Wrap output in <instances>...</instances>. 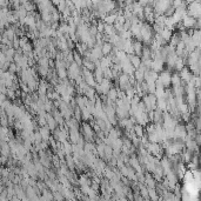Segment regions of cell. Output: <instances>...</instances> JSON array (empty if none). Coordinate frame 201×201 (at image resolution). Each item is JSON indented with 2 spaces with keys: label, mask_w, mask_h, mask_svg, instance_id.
Masks as SVG:
<instances>
[{
  "label": "cell",
  "mask_w": 201,
  "mask_h": 201,
  "mask_svg": "<svg viewBox=\"0 0 201 201\" xmlns=\"http://www.w3.org/2000/svg\"><path fill=\"white\" fill-rule=\"evenodd\" d=\"M187 16L188 17L194 18L195 20L200 19L201 16V4L200 1H192V2H187Z\"/></svg>",
  "instance_id": "1"
},
{
  "label": "cell",
  "mask_w": 201,
  "mask_h": 201,
  "mask_svg": "<svg viewBox=\"0 0 201 201\" xmlns=\"http://www.w3.org/2000/svg\"><path fill=\"white\" fill-rule=\"evenodd\" d=\"M81 132L84 134V140H86V142H93L95 133L93 131L92 126L88 123H84L81 125Z\"/></svg>",
  "instance_id": "2"
},
{
  "label": "cell",
  "mask_w": 201,
  "mask_h": 201,
  "mask_svg": "<svg viewBox=\"0 0 201 201\" xmlns=\"http://www.w3.org/2000/svg\"><path fill=\"white\" fill-rule=\"evenodd\" d=\"M187 137V132H186V127L185 125L178 123L174 128V135H173V140L174 141H184Z\"/></svg>",
  "instance_id": "3"
},
{
  "label": "cell",
  "mask_w": 201,
  "mask_h": 201,
  "mask_svg": "<svg viewBox=\"0 0 201 201\" xmlns=\"http://www.w3.org/2000/svg\"><path fill=\"white\" fill-rule=\"evenodd\" d=\"M171 72L167 70V71H162L160 74H159V77H158V81L161 84V86L164 88H167L169 87V85H171Z\"/></svg>",
  "instance_id": "4"
},
{
  "label": "cell",
  "mask_w": 201,
  "mask_h": 201,
  "mask_svg": "<svg viewBox=\"0 0 201 201\" xmlns=\"http://www.w3.org/2000/svg\"><path fill=\"white\" fill-rule=\"evenodd\" d=\"M145 148H146V151H148L152 155H154V157H160L161 153H162V148H161V146H160L159 144H152V142H148L147 146H146Z\"/></svg>",
  "instance_id": "5"
},
{
  "label": "cell",
  "mask_w": 201,
  "mask_h": 201,
  "mask_svg": "<svg viewBox=\"0 0 201 201\" xmlns=\"http://www.w3.org/2000/svg\"><path fill=\"white\" fill-rule=\"evenodd\" d=\"M99 86H100V95H107V93L112 88V81L104 79L101 81V84H99Z\"/></svg>",
  "instance_id": "6"
},
{
  "label": "cell",
  "mask_w": 201,
  "mask_h": 201,
  "mask_svg": "<svg viewBox=\"0 0 201 201\" xmlns=\"http://www.w3.org/2000/svg\"><path fill=\"white\" fill-rule=\"evenodd\" d=\"M164 64H165V62L162 61L161 59H154V60H152L151 70L159 74V73H161V72L164 71Z\"/></svg>",
  "instance_id": "7"
},
{
  "label": "cell",
  "mask_w": 201,
  "mask_h": 201,
  "mask_svg": "<svg viewBox=\"0 0 201 201\" xmlns=\"http://www.w3.org/2000/svg\"><path fill=\"white\" fill-rule=\"evenodd\" d=\"M195 23H196V20L192 17H188V16H186L185 18H182V20H181V24H182V26L185 27V29L187 28V29H193L194 26H195Z\"/></svg>",
  "instance_id": "8"
},
{
  "label": "cell",
  "mask_w": 201,
  "mask_h": 201,
  "mask_svg": "<svg viewBox=\"0 0 201 201\" xmlns=\"http://www.w3.org/2000/svg\"><path fill=\"white\" fill-rule=\"evenodd\" d=\"M179 75H180L181 81H184V82H186V84H188L193 77V74L191 73V71H189L188 67H184L182 70L180 71V74H179Z\"/></svg>",
  "instance_id": "9"
},
{
  "label": "cell",
  "mask_w": 201,
  "mask_h": 201,
  "mask_svg": "<svg viewBox=\"0 0 201 201\" xmlns=\"http://www.w3.org/2000/svg\"><path fill=\"white\" fill-rule=\"evenodd\" d=\"M45 119H46V126L50 128V131L53 132V131H55L57 128H58V125H57V123H55V120L53 119V116H52V114H50V113H46V115H45Z\"/></svg>",
  "instance_id": "10"
},
{
  "label": "cell",
  "mask_w": 201,
  "mask_h": 201,
  "mask_svg": "<svg viewBox=\"0 0 201 201\" xmlns=\"http://www.w3.org/2000/svg\"><path fill=\"white\" fill-rule=\"evenodd\" d=\"M38 132L40 133L41 139H43V141H45V142H48L50 138L52 137V135H51V131H50V128H48L47 126H45V127H39V131Z\"/></svg>",
  "instance_id": "11"
},
{
  "label": "cell",
  "mask_w": 201,
  "mask_h": 201,
  "mask_svg": "<svg viewBox=\"0 0 201 201\" xmlns=\"http://www.w3.org/2000/svg\"><path fill=\"white\" fill-rule=\"evenodd\" d=\"M104 70L100 67V66H95V70H94V80H95L96 84H101V81L104 80V74H102Z\"/></svg>",
  "instance_id": "12"
},
{
  "label": "cell",
  "mask_w": 201,
  "mask_h": 201,
  "mask_svg": "<svg viewBox=\"0 0 201 201\" xmlns=\"http://www.w3.org/2000/svg\"><path fill=\"white\" fill-rule=\"evenodd\" d=\"M132 47H133V54L140 58V57H141V53H142V47H144L142 43L137 40V41H134V43H133Z\"/></svg>",
  "instance_id": "13"
},
{
  "label": "cell",
  "mask_w": 201,
  "mask_h": 201,
  "mask_svg": "<svg viewBox=\"0 0 201 201\" xmlns=\"http://www.w3.org/2000/svg\"><path fill=\"white\" fill-rule=\"evenodd\" d=\"M178 58H179V57L175 54V52L169 53V54L167 55L166 61L165 62H167V65H168L169 68H174V65H175V62H176V60H178Z\"/></svg>",
  "instance_id": "14"
},
{
  "label": "cell",
  "mask_w": 201,
  "mask_h": 201,
  "mask_svg": "<svg viewBox=\"0 0 201 201\" xmlns=\"http://www.w3.org/2000/svg\"><path fill=\"white\" fill-rule=\"evenodd\" d=\"M81 138V134L79 131H75V130H70V134H68V139L70 141H72L73 145H75L79 141V139Z\"/></svg>",
  "instance_id": "15"
},
{
  "label": "cell",
  "mask_w": 201,
  "mask_h": 201,
  "mask_svg": "<svg viewBox=\"0 0 201 201\" xmlns=\"http://www.w3.org/2000/svg\"><path fill=\"white\" fill-rule=\"evenodd\" d=\"M128 60H130V62H131V65L133 66L134 70H138L139 66L141 65V58L137 57V55H134V54L128 55Z\"/></svg>",
  "instance_id": "16"
},
{
  "label": "cell",
  "mask_w": 201,
  "mask_h": 201,
  "mask_svg": "<svg viewBox=\"0 0 201 201\" xmlns=\"http://www.w3.org/2000/svg\"><path fill=\"white\" fill-rule=\"evenodd\" d=\"M20 4H21V6H24V9H26L27 14L34 12V9H35L34 2H29V1H20Z\"/></svg>",
  "instance_id": "17"
},
{
  "label": "cell",
  "mask_w": 201,
  "mask_h": 201,
  "mask_svg": "<svg viewBox=\"0 0 201 201\" xmlns=\"http://www.w3.org/2000/svg\"><path fill=\"white\" fill-rule=\"evenodd\" d=\"M2 34L5 35V36H7V39H9V41H12V40L16 38V29H14L13 26H9V28H6V29L4 31Z\"/></svg>",
  "instance_id": "18"
},
{
  "label": "cell",
  "mask_w": 201,
  "mask_h": 201,
  "mask_svg": "<svg viewBox=\"0 0 201 201\" xmlns=\"http://www.w3.org/2000/svg\"><path fill=\"white\" fill-rule=\"evenodd\" d=\"M182 81L180 79V75L179 73H174L171 75V85H173V87H176V86H181Z\"/></svg>",
  "instance_id": "19"
},
{
  "label": "cell",
  "mask_w": 201,
  "mask_h": 201,
  "mask_svg": "<svg viewBox=\"0 0 201 201\" xmlns=\"http://www.w3.org/2000/svg\"><path fill=\"white\" fill-rule=\"evenodd\" d=\"M133 132H134V134H135L139 139H141V138L144 137V134H145V133H144V132H145V127H142V126H140V125L137 123V125L133 126Z\"/></svg>",
  "instance_id": "20"
},
{
  "label": "cell",
  "mask_w": 201,
  "mask_h": 201,
  "mask_svg": "<svg viewBox=\"0 0 201 201\" xmlns=\"http://www.w3.org/2000/svg\"><path fill=\"white\" fill-rule=\"evenodd\" d=\"M112 48H113V46L109 44V43H104L102 46H101V53H102V55L104 57L109 55L111 52H112Z\"/></svg>",
  "instance_id": "21"
},
{
  "label": "cell",
  "mask_w": 201,
  "mask_h": 201,
  "mask_svg": "<svg viewBox=\"0 0 201 201\" xmlns=\"http://www.w3.org/2000/svg\"><path fill=\"white\" fill-rule=\"evenodd\" d=\"M27 87L29 89V92H36V89H38V86H39V82L38 81H35L34 79H29L28 81L26 82Z\"/></svg>",
  "instance_id": "22"
},
{
  "label": "cell",
  "mask_w": 201,
  "mask_h": 201,
  "mask_svg": "<svg viewBox=\"0 0 201 201\" xmlns=\"http://www.w3.org/2000/svg\"><path fill=\"white\" fill-rule=\"evenodd\" d=\"M157 109L161 111V112H167L166 99H158L157 100Z\"/></svg>",
  "instance_id": "23"
},
{
  "label": "cell",
  "mask_w": 201,
  "mask_h": 201,
  "mask_svg": "<svg viewBox=\"0 0 201 201\" xmlns=\"http://www.w3.org/2000/svg\"><path fill=\"white\" fill-rule=\"evenodd\" d=\"M159 34H160V36H161L166 43H169V40H171L173 33H172V31H169V29H167V28H164Z\"/></svg>",
  "instance_id": "24"
},
{
  "label": "cell",
  "mask_w": 201,
  "mask_h": 201,
  "mask_svg": "<svg viewBox=\"0 0 201 201\" xmlns=\"http://www.w3.org/2000/svg\"><path fill=\"white\" fill-rule=\"evenodd\" d=\"M107 99L111 100V101H113V102H115L116 99H118V88H114V87L111 88L109 92L107 93Z\"/></svg>",
  "instance_id": "25"
},
{
  "label": "cell",
  "mask_w": 201,
  "mask_h": 201,
  "mask_svg": "<svg viewBox=\"0 0 201 201\" xmlns=\"http://www.w3.org/2000/svg\"><path fill=\"white\" fill-rule=\"evenodd\" d=\"M115 20H116V14H107L105 18H104V24L106 25H112L113 26L115 24Z\"/></svg>",
  "instance_id": "26"
},
{
  "label": "cell",
  "mask_w": 201,
  "mask_h": 201,
  "mask_svg": "<svg viewBox=\"0 0 201 201\" xmlns=\"http://www.w3.org/2000/svg\"><path fill=\"white\" fill-rule=\"evenodd\" d=\"M141 61H145V60H149L151 59V50H149L148 46H144L142 47V53H141Z\"/></svg>",
  "instance_id": "27"
},
{
  "label": "cell",
  "mask_w": 201,
  "mask_h": 201,
  "mask_svg": "<svg viewBox=\"0 0 201 201\" xmlns=\"http://www.w3.org/2000/svg\"><path fill=\"white\" fill-rule=\"evenodd\" d=\"M81 111V120H84V121H88V120H93V116H92V114L88 112L87 108H82V109H80Z\"/></svg>",
  "instance_id": "28"
},
{
  "label": "cell",
  "mask_w": 201,
  "mask_h": 201,
  "mask_svg": "<svg viewBox=\"0 0 201 201\" xmlns=\"http://www.w3.org/2000/svg\"><path fill=\"white\" fill-rule=\"evenodd\" d=\"M72 52H73V62H74L77 66L81 67V66H82V57H81L80 54H78L75 51H72Z\"/></svg>",
  "instance_id": "29"
},
{
  "label": "cell",
  "mask_w": 201,
  "mask_h": 201,
  "mask_svg": "<svg viewBox=\"0 0 201 201\" xmlns=\"http://www.w3.org/2000/svg\"><path fill=\"white\" fill-rule=\"evenodd\" d=\"M179 43H180V35H179V33L172 34V38H171V40H169V46L175 48V46L179 44Z\"/></svg>",
  "instance_id": "30"
},
{
  "label": "cell",
  "mask_w": 201,
  "mask_h": 201,
  "mask_svg": "<svg viewBox=\"0 0 201 201\" xmlns=\"http://www.w3.org/2000/svg\"><path fill=\"white\" fill-rule=\"evenodd\" d=\"M57 75H58L59 80H65V79H67V70H66L65 67L58 68V70H57Z\"/></svg>",
  "instance_id": "31"
},
{
  "label": "cell",
  "mask_w": 201,
  "mask_h": 201,
  "mask_svg": "<svg viewBox=\"0 0 201 201\" xmlns=\"http://www.w3.org/2000/svg\"><path fill=\"white\" fill-rule=\"evenodd\" d=\"M62 149L65 152V155H71L72 154V144L68 141H65L62 144Z\"/></svg>",
  "instance_id": "32"
},
{
  "label": "cell",
  "mask_w": 201,
  "mask_h": 201,
  "mask_svg": "<svg viewBox=\"0 0 201 201\" xmlns=\"http://www.w3.org/2000/svg\"><path fill=\"white\" fill-rule=\"evenodd\" d=\"M172 93H174L175 96H182L185 93V88L184 86L181 85V86H176V87H173V91H172Z\"/></svg>",
  "instance_id": "33"
},
{
  "label": "cell",
  "mask_w": 201,
  "mask_h": 201,
  "mask_svg": "<svg viewBox=\"0 0 201 201\" xmlns=\"http://www.w3.org/2000/svg\"><path fill=\"white\" fill-rule=\"evenodd\" d=\"M6 98H7V100H9V101H14V100L17 99V96H16V91H13V89H11V88H7V91H6Z\"/></svg>",
  "instance_id": "34"
},
{
  "label": "cell",
  "mask_w": 201,
  "mask_h": 201,
  "mask_svg": "<svg viewBox=\"0 0 201 201\" xmlns=\"http://www.w3.org/2000/svg\"><path fill=\"white\" fill-rule=\"evenodd\" d=\"M184 67H185V61L181 59V58H178V60H176V62H175V65H174L175 71L180 72V71L182 70Z\"/></svg>",
  "instance_id": "35"
},
{
  "label": "cell",
  "mask_w": 201,
  "mask_h": 201,
  "mask_svg": "<svg viewBox=\"0 0 201 201\" xmlns=\"http://www.w3.org/2000/svg\"><path fill=\"white\" fill-rule=\"evenodd\" d=\"M73 118L78 121V123H80L81 121V111H80V108H79L78 106L74 108V111H73Z\"/></svg>",
  "instance_id": "36"
},
{
  "label": "cell",
  "mask_w": 201,
  "mask_h": 201,
  "mask_svg": "<svg viewBox=\"0 0 201 201\" xmlns=\"http://www.w3.org/2000/svg\"><path fill=\"white\" fill-rule=\"evenodd\" d=\"M104 152H105V157L108 159V160H111L112 159V155H113V149L111 146H106L105 145V148H104Z\"/></svg>",
  "instance_id": "37"
},
{
  "label": "cell",
  "mask_w": 201,
  "mask_h": 201,
  "mask_svg": "<svg viewBox=\"0 0 201 201\" xmlns=\"http://www.w3.org/2000/svg\"><path fill=\"white\" fill-rule=\"evenodd\" d=\"M102 74H104V79H107V80H112L113 77H112V71H111V67H108V68H105L104 72H102Z\"/></svg>",
  "instance_id": "38"
},
{
  "label": "cell",
  "mask_w": 201,
  "mask_h": 201,
  "mask_svg": "<svg viewBox=\"0 0 201 201\" xmlns=\"http://www.w3.org/2000/svg\"><path fill=\"white\" fill-rule=\"evenodd\" d=\"M7 72H9V73H11V74H17V72H18V66L16 65V64H14V62L9 64V70H7Z\"/></svg>",
  "instance_id": "39"
},
{
  "label": "cell",
  "mask_w": 201,
  "mask_h": 201,
  "mask_svg": "<svg viewBox=\"0 0 201 201\" xmlns=\"http://www.w3.org/2000/svg\"><path fill=\"white\" fill-rule=\"evenodd\" d=\"M38 125H39V127H45L47 123H46V119H45V116H38V119L35 120Z\"/></svg>",
  "instance_id": "40"
},
{
  "label": "cell",
  "mask_w": 201,
  "mask_h": 201,
  "mask_svg": "<svg viewBox=\"0 0 201 201\" xmlns=\"http://www.w3.org/2000/svg\"><path fill=\"white\" fill-rule=\"evenodd\" d=\"M65 9H66V1H60V2L58 4V9H57V11L61 14L62 12L65 11Z\"/></svg>",
  "instance_id": "41"
},
{
  "label": "cell",
  "mask_w": 201,
  "mask_h": 201,
  "mask_svg": "<svg viewBox=\"0 0 201 201\" xmlns=\"http://www.w3.org/2000/svg\"><path fill=\"white\" fill-rule=\"evenodd\" d=\"M12 48H14L16 51L20 48V45H19V38H18V36H16V38L12 40Z\"/></svg>",
  "instance_id": "42"
},
{
  "label": "cell",
  "mask_w": 201,
  "mask_h": 201,
  "mask_svg": "<svg viewBox=\"0 0 201 201\" xmlns=\"http://www.w3.org/2000/svg\"><path fill=\"white\" fill-rule=\"evenodd\" d=\"M27 43H28V39H27L25 35H24V36H21V38H19V45H20V48H21L23 46H25Z\"/></svg>",
  "instance_id": "43"
},
{
  "label": "cell",
  "mask_w": 201,
  "mask_h": 201,
  "mask_svg": "<svg viewBox=\"0 0 201 201\" xmlns=\"http://www.w3.org/2000/svg\"><path fill=\"white\" fill-rule=\"evenodd\" d=\"M55 153H57V157L59 158V159H64V158H65V152H64V149L62 148L57 149Z\"/></svg>",
  "instance_id": "44"
},
{
  "label": "cell",
  "mask_w": 201,
  "mask_h": 201,
  "mask_svg": "<svg viewBox=\"0 0 201 201\" xmlns=\"http://www.w3.org/2000/svg\"><path fill=\"white\" fill-rule=\"evenodd\" d=\"M9 2L7 0H0V9H4V7H9Z\"/></svg>",
  "instance_id": "45"
},
{
  "label": "cell",
  "mask_w": 201,
  "mask_h": 201,
  "mask_svg": "<svg viewBox=\"0 0 201 201\" xmlns=\"http://www.w3.org/2000/svg\"><path fill=\"white\" fill-rule=\"evenodd\" d=\"M0 162H1V164H6V162H7V157H2V155H1V157H0Z\"/></svg>",
  "instance_id": "46"
},
{
  "label": "cell",
  "mask_w": 201,
  "mask_h": 201,
  "mask_svg": "<svg viewBox=\"0 0 201 201\" xmlns=\"http://www.w3.org/2000/svg\"><path fill=\"white\" fill-rule=\"evenodd\" d=\"M111 164L112 165H116V159H111Z\"/></svg>",
  "instance_id": "47"
},
{
  "label": "cell",
  "mask_w": 201,
  "mask_h": 201,
  "mask_svg": "<svg viewBox=\"0 0 201 201\" xmlns=\"http://www.w3.org/2000/svg\"><path fill=\"white\" fill-rule=\"evenodd\" d=\"M2 174H4V175H7V171H2Z\"/></svg>",
  "instance_id": "48"
}]
</instances>
